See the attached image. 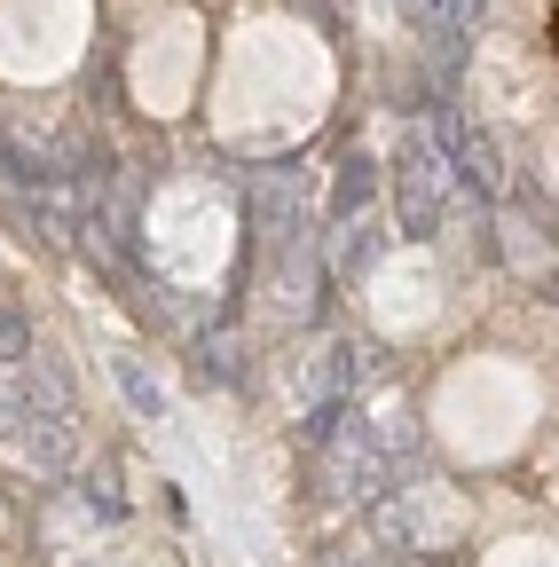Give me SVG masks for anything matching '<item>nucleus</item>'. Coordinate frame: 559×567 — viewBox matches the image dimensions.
<instances>
[{
  "mask_svg": "<svg viewBox=\"0 0 559 567\" xmlns=\"http://www.w3.org/2000/svg\"><path fill=\"white\" fill-rule=\"evenodd\" d=\"M87 505H95L103 520H118V513H126V496H118V481H103V473H87Z\"/></svg>",
  "mask_w": 559,
  "mask_h": 567,
  "instance_id": "6e6552de",
  "label": "nucleus"
},
{
  "mask_svg": "<svg viewBox=\"0 0 559 567\" xmlns=\"http://www.w3.org/2000/svg\"><path fill=\"white\" fill-rule=\"evenodd\" d=\"M410 465H417V442H386L371 417H355V434H346V496L371 505V496L410 481Z\"/></svg>",
  "mask_w": 559,
  "mask_h": 567,
  "instance_id": "20e7f679",
  "label": "nucleus"
},
{
  "mask_svg": "<svg viewBox=\"0 0 559 567\" xmlns=\"http://www.w3.org/2000/svg\"><path fill=\"white\" fill-rule=\"evenodd\" d=\"M457 9H465V17H473V24H480V9H488V0H457Z\"/></svg>",
  "mask_w": 559,
  "mask_h": 567,
  "instance_id": "1a4fd4ad",
  "label": "nucleus"
},
{
  "mask_svg": "<svg viewBox=\"0 0 559 567\" xmlns=\"http://www.w3.org/2000/svg\"><path fill=\"white\" fill-rule=\"evenodd\" d=\"M371 197H379V166L355 151V158H339V189H331V229L346 237L355 221H371Z\"/></svg>",
  "mask_w": 559,
  "mask_h": 567,
  "instance_id": "39448f33",
  "label": "nucleus"
},
{
  "mask_svg": "<svg viewBox=\"0 0 559 567\" xmlns=\"http://www.w3.org/2000/svg\"><path fill=\"white\" fill-rule=\"evenodd\" d=\"M434 151H442V174H449V189L465 182L473 197H497L505 189V158H497V142H488L449 95H442V118H434Z\"/></svg>",
  "mask_w": 559,
  "mask_h": 567,
  "instance_id": "7ed1b4c3",
  "label": "nucleus"
},
{
  "mask_svg": "<svg viewBox=\"0 0 559 567\" xmlns=\"http://www.w3.org/2000/svg\"><path fill=\"white\" fill-rule=\"evenodd\" d=\"M394 229L402 237H434L442 213H449V174H442V151H434V126H410L402 151H394Z\"/></svg>",
  "mask_w": 559,
  "mask_h": 567,
  "instance_id": "f03ea898",
  "label": "nucleus"
},
{
  "mask_svg": "<svg viewBox=\"0 0 559 567\" xmlns=\"http://www.w3.org/2000/svg\"><path fill=\"white\" fill-rule=\"evenodd\" d=\"M111 379H118V394H126V410L134 417H166V394H158V379L134 363V354H111Z\"/></svg>",
  "mask_w": 559,
  "mask_h": 567,
  "instance_id": "423d86ee",
  "label": "nucleus"
},
{
  "mask_svg": "<svg viewBox=\"0 0 559 567\" xmlns=\"http://www.w3.org/2000/svg\"><path fill=\"white\" fill-rule=\"evenodd\" d=\"M0 434H9L40 473H63L80 457V410H72V386L55 371H9L0 379Z\"/></svg>",
  "mask_w": 559,
  "mask_h": 567,
  "instance_id": "f257e3e1",
  "label": "nucleus"
},
{
  "mask_svg": "<svg viewBox=\"0 0 559 567\" xmlns=\"http://www.w3.org/2000/svg\"><path fill=\"white\" fill-rule=\"evenodd\" d=\"M32 347H40V339H32V316L0 300V371H24V363H32Z\"/></svg>",
  "mask_w": 559,
  "mask_h": 567,
  "instance_id": "0eeeda50",
  "label": "nucleus"
}]
</instances>
